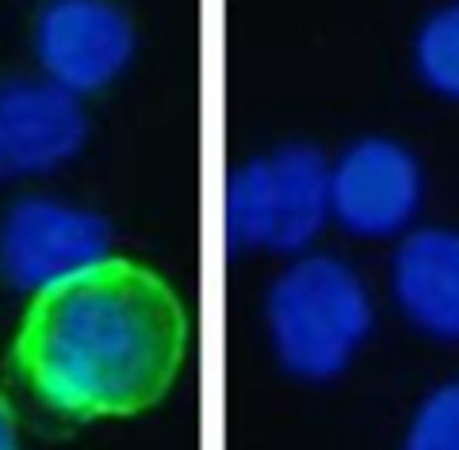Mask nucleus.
<instances>
[{
    "mask_svg": "<svg viewBox=\"0 0 459 450\" xmlns=\"http://www.w3.org/2000/svg\"><path fill=\"white\" fill-rule=\"evenodd\" d=\"M268 332L295 378H337L371 332L368 286L333 256L295 259L268 290Z\"/></svg>",
    "mask_w": 459,
    "mask_h": 450,
    "instance_id": "nucleus-2",
    "label": "nucleus"
},
{
    "mask_svg": "<svg viewBox=\"0 0 459 450\" xmlns=\"http://www.w3.org/2000/svg\"><path fill=\"white\" fill-rule=\"evenodd\" d=\"M0 450H20V420L4 394H0Z\"/></svg>",
    "mask_w": 459,
    "mask_h": 450,
    "instance_id": "nucleus-11",
    "label": "nucleus"
},
{
    "mask_svg": "<svg viewBox=\"0 0 459 450\" xmlns=\"http://www.w3.org/2000/svg\"><path fill=\"white\" fill-rule=\"evenodd\" d=\"M421 207V165L391 138H364L329 168V214L356 237H391Z\"/></svg>",
    "mask_w": 459,
    "mask_h": 450,
    "instance_id": "nucleus-6",
    "label": "nucleus"
},
{
    "mask_svg": "<svg viewBox=\"0 0 459 450\" xmlns=\"http://www.w3.org/2000/svg\"><path fill=\"white\" fill-rule=\"evenodd\" d=\"M35 54L47 81L89 96L131 65L134 23L115 0H50L35 23Z\"/></svg>",
    "mask_w": 459,
    "mask_h": 450,
    "instance_id": "nucleus-4",
    "label": "nucleus"
},
{
    "mask_svg": "<svg viewBox=\"0 0 459 450\" xmlns=\"http://www.w3.org/2000/svg\"><path fill=\"white\" fill-rule=\"evenodd\" d=\"M188 355V310L161 271L104 256L31 290L12 344L20 382L65 420L153 409Z\"/></svg>",
    "mask_w": 459,
    "mask_h": 450,
    "instance_id": "nucleus-1",
    "label": "nucleus"
},
{
    "mask_svg": "<svg viewBox=\"0 0 459 450\" xmlns=\"http://www.w3.org/2000/svg\"><path fill=\"white\" fill-rule=\"evenodd\" d=\"M402 450H459V382L440 386L421 401Z\"/></svg>",
    "mask_w": 459,
    "mask_h": 450,
    "instance_id": "nucleus-10",
    "label": "nucleus"
},
{
    "mask_svg": "<svg viewBox=\"0 0 459 450\" xmlns=\"http://www.w3.org/2000/svg\"><path fill=\"white\" fill-rule=\"evenodd\" d=\"M89 119L54 81H0V183L39 176L81 153Z\"/></svg>",
    "mask_w": 459,
    "mask_h": 450,
    "instance_id": "nucleus-7",
    "label": "nucleus"
},
{
    "mask_svg": "<svg viewBox=\"0 0 459 450\" xmlns=\"http://www.w3.org/2000/svg\"><path fill=\"white\" fill-rule=\"evenodd\" d=\"M394 298L421 332L459 344V233L421 229L394 256Z\"/></svg>",
    "mask_w": 459,
    "mask_h": 450,
    "instance_id": "nucleus-8",
    "label": "nucleus"
},
{
    "mask_svg": "<svg viewBox=\"0 0 459 450\" xmlns=\"http://www.w3.org/2000/svg\"><path fill=\"white\" fill-rule=\"evenodd\" d=\"M111 225L100 214L54 199H23L0 222V271L20 290H39L108 256Z\"/></svg>",
    "mask_w": 459,
    "mask_h": 450,
    "instance_id": "nucleus-5",
    "label": "nucleus"
},
{
    "mask_svg": "<svg viewBox=\"0 0 459 450\" xmlns=\"http://www.w3.org/2000/svg\"><path fill=\"white\" fill-rule=\"evenodd\" d=\"M418 72L433 92L459 99V4L433 12L418 31Z\"/></svg>",
    "mask_w": 459,
    "mask_h": 450,
    "instance_id": "nucleus-9",
    "label": "nucleus"
},
{
    "mask_svg": "<svg viewBox=\"0 0 459 450\" xmlns=\"http://www.w3.org/2000/svg\"><path fill=\"white\" fill-rule=\"evenodd\" d=\"M329 217V161L310 145L256 157L234 172L226 225L241 249L303 252Z\"/></svg>",
    "mask_w": 459,
    "mask_h": 450,
    "instance_id": "nucleus-3",
    "label": "nucleus"
}]
</instances>
